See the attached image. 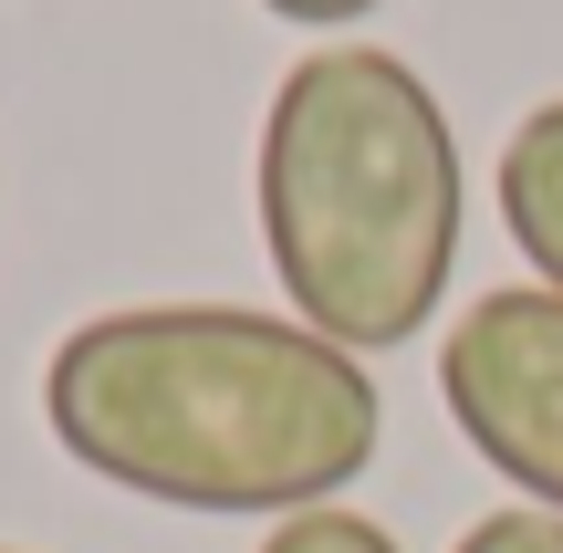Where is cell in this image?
Masks as SVG:
<instances>
[{
  "label": "cell",
  "mask_w": 563,
  "mask_h": 553,
  "mask_svg": "<svg viewBox=\"0 0 563 553\" xmlns=\"http://www.w3.org/2000/svg\"><path fill=\"white\" fill-rule=\"evenodd\" d=\"M42 429L74 471L167 512H323L376 471L365 355L251 303H125L42 355Z\"/></svg>",
  "instance_id": "cell-1"
},
{
  "label": "cell",
  "mask_w": 563,
  "mask_h": 553,
  "mask_svg": "<svg viewBox=\"0 0 563 553\" xmlns=\"http://www.w3.org/2000/svg\"><path fill=\"white\" fill-rule=\"evenodd\" d=\"M460 125L439 84L386 42H323L262 115V251L292 324L376 355L439 324L460 272Z\"/></svg>",
  "instance_id": "cell-2"
},
{
  "label": "cell",
  "mask_w": 563,
  "mask_h": 553,
  "mask_svg": "<svg viewBox=\"0 0 563 553\" xmlns=\"http://www.w3.org/2000/svg\"><path fill=\"white\" fill-rule=\"evenodd\" d=\"M439 397L470 450L532 512L563 522V292H543V283L481 292L439 345Z\"/></svg>",
  "instance_id": "cell-3"
},
{
  "label": "cell",
  "mask_w": 563,
  "mask_h": 553,
  "mask_svg": "<svg viewBox=\"0 0 563 553\" xmlns=\"http://www.w3.org/2000/svg\"><path fill=\"white\" fill-rule=\"evenodd\" d=\"M490 188H501V230H511V251L543 272V292H563V95L532 104V115L511 125L501 178H490Z\"/></svg>",
  "instance_id": "cell-4"
},
{
  "label": "cell",
  "mask_w": 563,
  "mask_h": 553,
  "mask_svg": "<svg viewBox=\"0 0 563 553\" xmlns=\"http://www.w3.org/2000/svg\"><path fill=\"white\" fill-rule=\"evenodd\" d=\"M262 553H397V533H386V522H365V512H344V501H323V512L272 522Z\"/></svg>",
  "instance_id": "cell-5"
},
{
  "label": "cell",
  "mask_w": 563,
  "mask_h": 553,
  "mask_svg": "<svg viewBox=\"0 0 563 553\" xmlns=\"http://www.w3.org/2000/svg\"><path fill=\"white\" fill-rule=\"evenodd\" d=\"M449 553H563V522L532 512V501H511V512H481Z\"/></svg>",
  "instance_id": "cell-6"
},
{
  "label": "cell",
  "mask_w": 563,
  "mask_h": 553,
  "mask_svg": "<svg viewBox=\"0 0 563 553\" xmlns=\"http://www.w3.org/2000/svg\"><path fill=\"white\" fill-rule=\"evenodd\" d=\"M272 21H302V32H344V21H365V11H386V0H262Z\"/></svg>",
  "instance_id": "cell-7"
},
{
  "label": "cell",
  "mask_w": 563,
  "mask_h": 553,
  "mask_svg": "<svg viewBox=\"0 0 563 553\" xmlns=\"http://www.w3.org/2000/svg\"><path fill=\"white\" fill-rule=\"evenodd\" d=\"M0 553H11V543H0Z\"/></svg>",
  "instance_id": "cell-8"
}]
</instances>
